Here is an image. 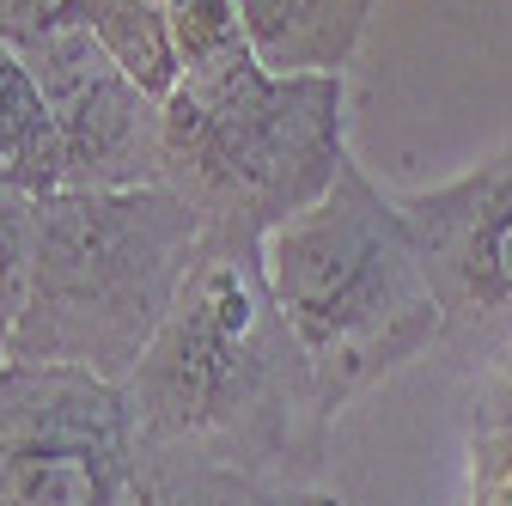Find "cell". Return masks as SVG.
<instances>
[{
  "mask_svg": "<svg viewBox=\"0 0 512 506\" xmlns=\"http://www.w3.org/2000/svg\"><path fill=\"white\" fill-rule=\"evenodd\" d=\"M128 403L135 452L196 458L263 506H305L336 433L250 238H202L159 342L128 378Z\"/></svg>",
  "mask_w": 512,
  "mask_h": 506,
  "instance_id": "cell-1",
  "label": "cell"
},
{
  "mask_svg": "<svg viewBox=\"0 0 512 506\" xmlns=\"http://www.w3.org/2000/svg\"><path fill=\"white\" fill-rule=\"evenodd\" d=\"M263 275L330 409L445 348V305L397 196L348 159L324 202L263 238Z\"/></svg>",
  "mask_w": 512,
  "mask_h": 506,
  "instance_id": "cell-2",
  "label": "cell"
},
{
  "mask_svg": "<svg viewBox=\"0 0 512 506\" xmlns=\"http://www.w3.org/2000/svg\"><path fill=\"white\" fill-rule=\"evenodd\" d=\"M202 250V220L165 183L55 189L37 214L31 281L7 360L74 366L128 385L159 342Z\"/></svg>",
  "mask_w": 512,
  "mask_h": 506,
  "instance_id": "cell-3",
  "label": "cell"
},
{
  "mask_svg": "<svg viewBox=\"0 0 512 506\" xmlns=\"http://www.w3.org/2000/svg\"><path fill=\"white\" fill-rule=\"evenodd\" d=\"M342 74H275L256 49L189 68L165 98V189L202 220V238L263 244L330 196L348 165Z\"/></svg>",
  "mask_w": 512,
  "mask_h": 506,
  "instance_id": "cell-4",
  "label": "cell"
},
{
  "mask_svg": "<svg viewBox=\"0 0 512 506\" xmlns=\"http://www.w3.org/2000/svg\"><path fill=\"white\" fill-rule=\"evenodd\" d=\"M128 488V385L74 366H0V506H122Z\"/></svg>",
  "mask_w": 512,
  "mask_h": 506,
  "instance_id": "cell-5",
  "label": "cell"
},
{
  "mask_svg": "<svg viewBox=\"0 0 512 506\" xmlns=\"http://www.w3.org/2000/svg\"><path fill=\"white\" fill-rule=\"evenodd\" d=\"M31 68L68 153V189H147L165 177V98L135 86L68 0L7 37Z\"/></svg>",
  "mask_w": 512,
  "mask_h": 506,
  "instance_id": "cell-6",
  "label": "cell"
},
{
  "mask_svg": "<svg viewBox=\"0 0 512 506\" xmlns=\"http://www.w3.org/2000/svg\"><path fill=\"white\" fill-rule=\"evenodd\" d=\"M445 305V342L476 360L512 342V141L464 177L397 196Z\"/></svg>",
  "mask_w": 512,
  "mask_h": 506,
  "instance_id": "cell-7",
  "label": "cell"
},
{
  "mask_svg": "<svg viewBox=\"0 0 512 506\" xmlns=\"http://www.w3.org/2000/svg\"><path fill=\"white\" fill-rule=\"evenodd\" d=\"M378 0H238L256 61L275 74H342Z\"/></svg>",
  "mask_w": 512,
  "mask_h": 506,
  "instance_id": "cell-8",
  "label": "cell"
},
{
  "mask_svg": "<svg viewBox=\"0 0 512 506\" xmlns=\"http://www.w3.org/2000/svg\"><path fill=\"white\" fill-rule=\"evenodd\" d=\"M55 189H68L61 129H55V116H49L31 68L0 43V196L49 202Z\"/></svg>",
  "mask_w": 512,
  "mask_h": 506,
  "instance_id": "cell-9",
  "label": "cell"
},
{
  "mask_svg": "<svg viewBox=\"0 0 512 506\" xmlns=\"http://www.w3.org/2000/svg\"><path fill=\"white\" fill-rule=\"evenodd\" d=\"M68 13L98 37V49L135 86H147L153 98L177 92L183 61H177V37H171L165 0H68Z\"/></svg>",
  "mask_w": 512,
  "mask_h": 506,
  "instance_id": "cell-10",
  "label": "cell"
},
{
  "mask_svg": "<svg viewBox=\"0 0 512 506\" xmlns=\"http://www.w3.org/2000/svg\"><path fill=\"white\" fill-rule=\"evenodd\" d=\"M122 506H263V500H250L232 476H220L196 458L135 452V488H128Z\"/></svg>",
  "mask_w": 512,
  "mask_h": 506,
  "instance_id": "cell-11",
  "label": "cell"
},
{
  "mask_svg": "<svg viewBox=\"0 0 512 506\" xmlns=\"http://www.w3.org/2000/svg\"><path fill=\"white\" fill-rule=\"evenodd\" d=\"M171 13V37H177V61L189 68H214V61H232L250 49L238 0H165Z\"/></svg>",
  "mask_w": 512,
  "mask_h": 506,
  "instance_id": "cell-12",
  "label": "cell"
},
{
  "mask_svg": "<svg viewBox=\"0 0 512 506\" xmlns=\"http://www.w3.org/2000/svg\"><path fill=\"white\" fill-rule=\"evenodd\" d=\"M464 506H512V427L482 409L464 427Z\"/></svg>",
  "mask_w": 512,
  "mask_h": 506,
  "instance_id": "cell-13",
  "label": "cell"
},
{
  "mask_svg": "<svg viewBox=\"0 0 512 506\" xmlns=\"http://www.w3.org/2000/svg\"><path fill=\"white\" fill-rule=\"evenodd\" d=\"M470 409H482V415H494V421L512 427V342H500V348H488L476 360V397H470Z\"/></svg>",
  "mask_w": 512,
  "mask_h": 506,
  "instance_id": "cell-14",
  "label": "cell"
},
{
  "mask_svg": "<svg viewBox=\"0 0 512 506\" xmlns=\"http://www.w3.org/2000/svg\"><path fill=\"white\" fill-rule=\"evenodd\" d=\"M49 7H61V0H0V43H7L13 31H25L31 19H43Z\"/></svg>",
  "mask_w": 512,
  "mask_h": 506,
  "instance_id": "cell-15",
  "label": "cell"
},
{
  "mask_svg": "<svg viewBox=\"0 0 512 506\" xmlns=\"http://www.w3.org/2000/svg\"><path fill=\"white\" fill-rule=\"evenodd\" d=\"M7 336H13V330H7V318H0V366H7Z\"/></svg>",
  "mask_w": 512,
  "mask_h": 506,
  "instance_id": "cell-16",
  "label": "cell"
}]
</instances>
